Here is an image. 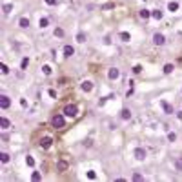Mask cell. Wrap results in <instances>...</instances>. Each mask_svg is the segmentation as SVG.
Returning <instances> with one entry per match:
<instances>
[{
  "label": "cell",
  "instance_id": "9c48e42d",
  "mask_svg": "<svg viewBox=\"0 0 182 182\" xmlns=\"http://www.w3.org/2000/svg\"><path fill=\"white\" fill-rule=\"evenodd\" d=\"M49 146H51V138H49V137H44V138H42V140H40V147L47 149Z\"/></svg>",
  "mask_w": 182,
  "mask_h": 182
},
{
  "label": "cell",
  "instance_id": "7a4b0ae2",
  "mask_svg": "<svg viewBox=\"0 0 182 182\" xmlns=\"http://www.w3.org/2000/svg\"><path fill=\"white\" fill-rule=\"evenodd\" d=\"M64 115L66 117H71V119H75V117L78 115V108L75 104H68L66 108H64Z\"/></svg>",
  "mask_w": 182,
  "mask_h": 182
},
{
  "label": "cell",
  "instance_id": "cb8c5ba5",
  "mask_svg": "<svg viewBox=\"0 0 182 182\" xmlns=\"http://www.w3.org/2000/svg\"><path fill=\"white\" fill-rule=\"evenodd\" d=\"M173 71V64H166L164 66V73H171Z\"/></svg>",
  "mask_w": 182,
  "mask_h": 182
},
{
  "label": "cell",
  "instance_id": "e575fe53",
  "mask_svg": "<svg viewBox=\"0 0 182 182\" xmlns=\"http://www.w3.org/2000/svg\"><path fill=\"white\" fill-rule=\"evenodd\" d=\"M133 180H142V175H138V173H135V175H133Z\"/></svg>",
  "mask_w": 182,
  "mask_h": 182
},
{
  "label": "cell",
  "instance_id": "7402d4cb",
  "mask_svg": "<svg viewBox=\"0 0 182 182\" xmlns=\"http://www.w3.org/2000/svg\"><path fill=\"white\" fill-rule=\"evenodd\" d=\"M55 37H58V38L64 37V29H62V27H57V29H55Z\"/></svg>",
  "mask_w": 182,
  "mask_h": 182
},
{
  "label": "cell",
  "instance_id": "4dcf8cb0",
  "mask_svg": "<svg viewBox=\"0 0 182 182\" xmlns=\"http://www.w3.org/2000/svg\"><path fill=\"white\" fill-rule=\"evenodd\" d=\"M42 71H44V75H49V73H51V68H49V66H44V68H42Z\"/></svg>",
  "mask_w": 182,
  "mask_h": 182
},
{
  "label": "cell",
  "instance_id": "8fae6325",
  "mask_svg": "<svg viewBox=\"0 0 182 182\" xmlns=\"http://www.w3.org/2000/svg\"><path fill=\"white\" fill-rule=\"evenodd\" d=\"M120 117H122L124 120H129V119H131V111L127 109V108H124V109L120 111Z\"/></svg>",
  "mask_w": 182,
  "mask_h": 182
},
{
  "label": "cell",
  "instance_id": "d590c367",
  "mask_svg": "<svg viewBox=\"0 0 182 182\" xmlns=\"http://www.w3.org/2000/svg\"><path fill=\"white\" fill-rule=\"evenodd\" d=\"M177 117H178V119L182 120V111H180V113H177Z\"/></svg>",
  "mask_w": 182,
  "mask_h": 182
},
{
  "label": "cell",
  "instance_id": "f546056e",
  "mask_svg": "<svg viewBox=\"0 0 182 182\" xmlns=\"http://www.w3.org/2000/svg\"><path fill=\"white\" fill-rule=\"evenodd\" d=\"M142 71V66H140V64H137V66L133 68V73H140Z\"/></svg>",
  "mask_w": 182,
  "mask_h": 182
},
{
  "label": "cell",
  "instance_id": "9a60e30c",
  "mask_svg": "<svg viewBox=\"0 0 182 182\" xmlns=\"http://www.w3.org/2000/svg\"><path fill=\"white\" fill-rule=\"evenodd\" d=\"M2 11H4L6 15H9V13L13 11V6H11V4H4V7H2Z\"/></svg>",
  "mask_w": 182,
  "mask_h": 182
},
{
  "label": "cell",
  "instance_id": "d6a6232c",
  "mask_svg": "<svg viewBox=\"0 0 182 182\" xmlns=\"http://www.w3.org/2000/svg\"><path fill=\"white\" fill-rule=\"evenodd\" d=\"M27 64H29V58H24V60H22V69L27 68Z\"/></svg>",
  "mask_w": 182,
  "mask_h": 182
},
{
  "label": "cell",
  "instance_id": "ffe728a7",
  "mask_svg": "<svg viewBox=\"0 0 182 182\" xmlns=\"http://www.w3.org/2000/svg\"><path fill=\"white\" fill-rule=\"evenodd\" d=\"M120 38H122L124 42H129V38H131V35H129V33H126V31H124V33H120Z\"/></svg>",
  "mask_w": 182,
  "mask_h": 182
},
{
  "label": "cell",
  "instance_id": "1f68e13d",
  "mask_svg": "<svg viewBox=\"0 0 182 182\" xmlns=\"http://www.w3.org/2000/svg\"><path fill=\"white\" fill-rule=\"evenodd\" d=\"M46 4H49V6H57L58 0H46Z\"/></svg>",
  "mask_w": 182,
  "mask_h": 182
},
{
  "label": "cell",
  "instance_id": "52a82bcc",
  "mask_svg": "<svg viewBox=\"0 0 182 182\" xmlns=\"http://www.w3.org/2000/svg\"><path fill=\"white\" fill-rule=\"evenodd\" d=\"M9 104H11V100H9V97H6V95H2V97H0V108H2V109H7V108H9Z\"/></svg>",
  "mask_w": 182,
  "mask_h": 182
},
{
  "label": "cell",
  "instance_id": "ac0fdd59",
  "mask_svg": "<svg viewBox=\"0 0 182 182\" xmlns=\"http://www.w3.org/2000/svg\"><path fill=\"white\" fill-rule=\"evenodd\" d=\"M162 108H164V111H166V113H173V108H171L168 102H162Z\"/></svg>",
  "mask_w": 182,
  "mask_h": 182
},
{
  "label": "cell",
  "instance_id": "4316f807",
  "mask_svg": "<svg viewBox=\"0 0 182 182\" xmlns=\"http://www.w3.org/2000/svg\"><path fill=\"white\" fill-rule=\"evenodd\" d=\"M168 140H169V142H175V140H177V135H175V133H169V135H168Z\"/></svg>",
  "mask_w": 182,
  "mask_h": 182
},
{
  "label": "cell",
  "instance_id": "2e32d148",
  "mask_svg": "<svg viewBox=\"0 0 182 182\" xmlns=\"http://www.w3.org/2000/svg\"><path fill=\"white\" fill-rule=\"evenodd\" d=\"M175 169H177V171H182V157H178V158L175 160Z\"/></svg>",
  "mask_w": 182,
  "mask_h": 182
},
{
  "label": "cell",
  "instance_id": "3957f363",
  "mask_svg": "<svg viewBox=\"0 0 182 182\" xmlns=\"http://www.w3.org/2000/svg\"><path fill=\"white\" fill-rule=\"evenodd\" d=\"M68 168H69L68 158H60L58 162H57V171H58V173H64V171H66Z\"/></svg>",
  "mask_w": 182,
  "mask_h": 182
},
{
  "label": "cell",
  "instance_id": "e0dca14e",
  "mask_svg": "<svg viewBox=\"0 0 182 182\" xmlns=\"http://www.w3.org/2000/svg\"><path fill=\"white\" fill-rule=\"evenodd\" d=\"M149 17H151V11H147V9H142V11H140V18H149Z\"/></svg>",
  "mask_w": 182,
  "mask_h": 182
},
{
  "label": "cell",
  "instance_id": "44dd1931",
  "mask_svg": "<svg viewBox=\"0 0 182 182\" xmlns=\"http://www.w3.org/2000/svg\"><path fill=\"white\" fill-rule=\"evenodd\" d=\"M47 26H49V20H47V18H40V27L44 29V27H47Z\"/></svg>",
  "mask_w": 182,
  "mask_h": 182
},
{
  "label": "cell",
  "instance_id": "603a6c76",
  "mask_svg": "<svg viewBox=\"0 0 182 182\" xmlns=\"http://www.w3.org/2000/svg\"><path fill=\"white\" fill-rule=\"evenodd\" d=\"M0 160H2V162H4V164H6V162H7V160H9V155H7V153H4V151H2V153H0Z\"/></svg>",
  "mask_w": 182,
  "mask_h": 182
},
{
  "label": "cell",
  "instance_id": "83f0119b",
  "mask_svg": "<svg viewBox=\"0 0 182 182\" xmlns=\"http://www.w3.org/2000/svg\"><path fill=\"white\" fill-rule=\"evenodd\" d=\"M31 178H33V180H40V178H42V175L38 173V171H35V173L31 175Z\"/></svg>",
  "mask_w": 182,
  "mask_h": 182
},
{
  "label": "cell",
  "instance_id": "4fadbf2b",
  "mask_svg": "<svg viewBox=\"0 0 182 182\" xmlns=\"http://www.w3.org/2000/svg\"><path fill=\"white\" fill-rule=\"evenodd\" d=\"M0 127H2V129H7L9 127V120L6 119V117H0Z\"/></svg>",
  "mask_w": 182,
  "mask_h": 182
},
{
  "label": "cell",
  "instance_id": "f1b7e54d",
  "mask_svg": "<svg viewBox=\"0 0 182 182\" xmlns=\"http://www.w3.org/2000/svg\"><path fill=\"white\" fill-rule=\"evenodd\" d=\"M77 40H78V42H86V35H84V33H78V35H77Z\"/></svg>",
  "mask_w": 182,
  "mask_h": 182
},
{
  "label": "cell",
  "instance_id": "5b68a950",
  "mask_svg": "<svg viewBox=\"0 0 182 182\" xmlns=\"http://www.w3.org/2000/svg\"><path fill=\"white\" fill-rule=\"evenodd\" d=\"M164 42H166L164 35H160V33H155V35H153V44H155V46H164Z\"/></svg>",
  "mask_w": 182,
  "mask_h": 182
},
{
  "label": "cell",
  "instance_id": "6da1fadb",
  "mask_svg": "<svg viewBox=\"0 0 182 182\" xmlns=\"http://www.w3.org/2000/svg\"><path fill=\"white\" fill-rule=\"evenodd\" d=\"M51 126L53 127H57V129H62V127H66V119H64L62 115H53L51 117Z\"/></svg>",
  "mask_w": 182,
  "mask_h": 182
},
{
  "label": "cell",
  "instance_id": "d6986e66",
  "mask_svg": "<svg viewBox=\"0 0 182 182\" xmlns=\"http://www.w3.org/2000/svg\"><path fill=\"white\" fill-rule=\"evenodd\" d=\"M151 15H153L157 20H160V18H162V11H160V9H155V11H153Z\"/></svg>",
  "mask_w": 182,
  "mask_h": 182
},
{
  "label": "cell",
  "instance_id": "d4e9b609",
  "mask_svg": "<svg viewBox=\"0 0 182 182\" xmlns=\"http://www.w3.org/2000/svg\"><path fill=\"white\" fill-rule=\"evenodd\" d=\"M26 162H27V166L33 168V166H35V158H33V157H27V158H26Z\"/></svg>",
  "mask_w": 182,
  "mask_h": 182
},
{
  "label": "cell",
  "instance_id": "5bb4252c",
  "mask_svg": "<svg viewBox=\"0 0 182 182\" xmlns=\"http://www.w3.org/2000/svg\"><path fill=\"white\" fill-rule=\"evenodd\" d=\"M168 9L171 13H175V11H178V2H169L168 4Z\"/></svg>",
  "mask_w": 182,
  "mask_h": 182
},
{
  "label": "cell",
  "instance_id": "8992f818",
  "mask_svg": "<svg viewBox=\"0 0 182 182\" xmlns=\"http://www.w3.org/2000/svg\"><path fill=\"white\" fill-rule=\"evenodd\" d=\"M108 77H109L111 80H117V78L120 77V71L117 69V68H109V71H108Z\"/></svg>",
  "mask_w": 182,
  "mask_h": 182
},
{
  "label": "cell",
  "instance_id": "30bf717a",
  "mask_svg": "<svg viewBox=\"0 0 182 182\" xmlns=\"http://www.w3.org/2000/svg\"><path fill=\"white\" fill-rule=\"evenodd\" d=\"M73 55H75L73 46H66V47H64V57H73Z\"/></svg>",
  "mask_w": 182,
  "mask_h": 182
},
{
  "label": "cell",
  "instance_id": "277c9868",
  "mask_svg": "<svg viewBox=\"0 0 182 182\" xmlns=\"http://www.w3.org/2000/svg\"><path fill=\"white\" fill-rule=\"evenodd\" d=\"M133 155H135V158H137V160H144V158L147 157L146 149H142V147H137L135 151H133Z\"/></svg>",
  "mask_w": 182,
  "mask_h": 182
},
{
  "label": "cell",
  "instance_id": "ba28073f",
  "mask_svg": "<svg viewBox=\"0 0 182 182\" xmlns=\"http://www.w3.org/2000/svg\"><path fill=\"white\" fill-rule=\"evenodd\" d=\"M82 91H86V93L93 91V82H91V80H84V82H82Z\"/></svg>",
  "mask_w": 182,
  "mask_h": 182
},
{
  "label": "cell",
  "instance_id": "836d02e7",
  "mask_svg": "<svg viewBox=\"0 0 182 182\" xmlns=\"http://www.w3.org/2000/svg\"><path fill=\"white\" fill-rule=\"evenodd\" d=\"M97 175H95V171H88V178H95Z\"/></svg>",
  "mask_w": 182,
  "mask_h": 182
},
{
  "label": "cell",
  "instance_id": "7c38bea8",
  "mask_svg": "<svg viewBox=\"0 0 182 182\" xmlns=\"http://www.w3.org/2000/svg\"><path fill=\"white\" fill-rule=\"evenodd\" d=\"M18 26H20V27H24V29H26V27H29V18L22 17V18L18 20Z\"/></svg>",
  "mask_w": 182,
  "mask_h": 182
},
{
  "label": "cell",
  "instance_id": "484cf974",
  "mask_svg": "<svg viewBox=\"0 0 182 182\" xmlns=\"http://www.w3.org/2000/svg\"><path fill=\"white\" fill-rule=\"evenodd\" d=\"M0 69H2V73H4V75H7V73H9V68L6 66V64H0Z\"/></svg>",
  "mask_w": 182,
  "mask_h": 182
}]
</instances>
